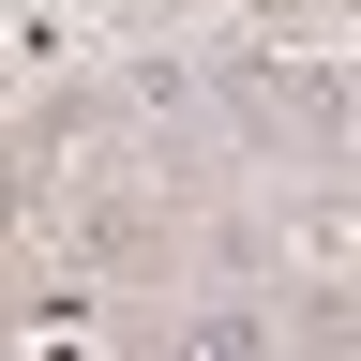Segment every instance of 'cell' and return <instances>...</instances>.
Returning <instances> with one entry per match:
<instances>
[{
    "mask_svg": "<svg viewBox=\"0 0 361 361\" xmlns=\"http://www.w3.org/2000/svg\"><path fill=\"white\" fill-rule=\"evenodd\" d=\"M211 90H226V121H241L271 166L361 151V106H346V75L316 61V45H211Z\"/></svg>",
    "mask_w": 361,
    "mask_h": 361,
    "instance_id": "1",
    "label": "cell"
},
{
    "mask_svg": "<svg viewBox=\"0 0 361 361\" xmlns=\"http://www.w3.org/2000/svg\"><path fill=\"white\" fill-rule=\"evenodd\" d=\"M166 346H211V361H256V346H286V316H256L241 286H196V301L166 316Z\"/></svg>",
    "mask_w": 361,
    "mask_h": 361,
    "instance_id": "2",
    "label": "cell"
}]
</instances>
